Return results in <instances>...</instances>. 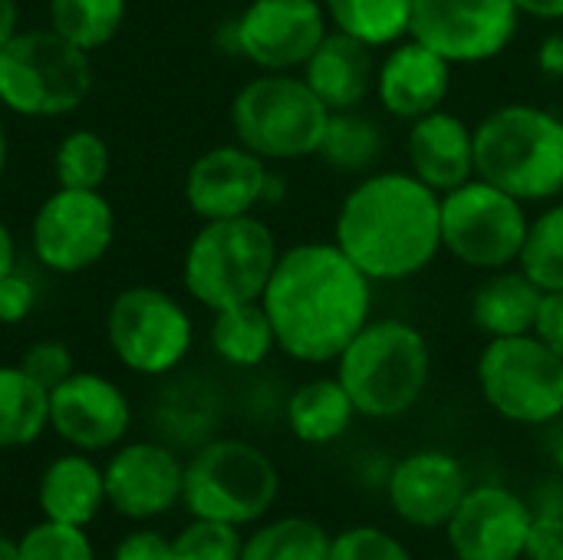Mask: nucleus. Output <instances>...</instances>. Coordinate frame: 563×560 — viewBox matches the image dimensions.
Here are the masks:
<instances>
[{"label": "nucleus", "mask_w": 563, "mask_h": 560, "mask_svg": "<svg viewBox=\"0 0 563 560\" xmlns=\"http://www.w3.org/2000/svg\"><path fill=\"white\" fill-rule=\"evenodd\" d=\"M277 350L297 363L323 366L373 320V281L336 241H300L280 251L261 297Z\"/></svg>", "instance_id": "1"}, {"label": "nucleus", "mask_w": 563, "mask_h": 560, "mask_svg": "<svg viewBox=\"0 0 563 560\" xmlns=\"http://www.w3.org/2000/svg\"><path fill=\"white\" fill-rule=\"evenodd\" d=\"M333 241L373 284L412 281L442 254V195L412 172H369L343 195Z\"/></svg>", "instance_id": "2"}, {"label": "nucleus", "mask_w": 563, "mask_h": 560, "mask_svg": "<svg viewBox=\"0 0 563 560\" xmlns=\"http://www.w3.org/2000/svg\"><path fill=\"white\" fill-rule=\"evenodd\" d=\"M475 175L525 205L563 198V116L534 102L495 106L475 125Z\"/></svg>", "instance_id": "3"}, {"label": "nucleus", "mask_w": 563, "mask_h": 560, "mask_svg": "<svg viewBox=\"0 0 563 560\" xmlns=\"http://www.w3.org/2000/svg\"><path fill=\"white\" fill-rule=\"evenodd\" d=\"M336 380L366 419H399L426 396L432 350L419 327L399 317H373L336 356Z\"/></svg>", "instance_id": "4"}, {"label": "nucleus", "mask_w": 563, "mask_h": 560, "mask_svg": "<svg viewBox=\"0 0 563 560\" xmlns=\"http://www.w3.org/2000/svg\"><path fill=\"white\" fill-rule=\"evenodd\" d=\"M277 257V234L257 215L201 221L181 257V284L211 314L251 304L264 297Z\"/></svg>", "instance_id": "5"}, {"label": "nucleus", "mask_w": 563, "mask_h": 560, "mask_svg": "<svg viewBox=\"0 0 563 560\" xmlns=\"http://www.w3.org/2000/svg\"><path fill=\"white\" fill-rule=\"evenodd\" d=\"M330 109L300 73H257L231 99L234 142L264 162L317 155Z\"/></svg>", "instance_id": "6"}, {"label": "nucleus", "mask_w": 563, "mask_h": 560, "mask_svg": "<svg viewBox=\"0 0 563 560\" xmlns=\"http://www.w3.org/2000/svg\"><path fill=\"white\" fill-rule=\"evenodd\" d=\"M92 89L89 53L49 26L20 30L0 50V106L23 119H63Z\"/></svg>", "instance_id": "7"}, {"label": "nucleus", "mask_w": 563, "mask_h": 560, "mask_svg": "<svg viewBox=\"0 0 563 560\" xmlns=\"http://www.w3.org/2000/svg\"><path fill=\"white\" fill-rule=\"evenodd\" d=\"M277 492L280 475L267 452L244 439H214L185 465L181 505L191 518L244 528L274 508Z\"/></svg>", "instance_id": "8"}, {"label": "nucleus", "mask_w": 563, "mask_h": 560, "mask_svg": "<svg viewBox=\"0 0 563 560\" xmlns=\"http://www.w3.org/2000/svg\"><path fill=\"white\" fill-rule=\"evenodd\" d=\"M475 380L482 399L515 426H551L563 416V360L538 333L488 340Z\"/></svg>", "instance_id": "9"}, {"label": "nucleus", "mask_w": 563, "mask_h": 560, "mask_svg": "<svg viewBox=\"0 0 563 560\" xmlns=\"http://www.w3.org/2000/svg\"><path fill=\"white\" fill-rule=\"evenodd\" d=\"M528 224V205L478 175L442 195V251L472 271L515 267Z\"/></svg>", "instance_id": "10"}, {"label": "nucleus", "mask_w": 563, "mask_h": 560, "mask_svg": "<svg viewBox=\"0 0 563 560\" xmlns=\"http://www.w3.org/2000/svg\"><path fill=\"white\" fill-rule=\"evenodd\" d=\"M106 340L129 373L165 376L188 360L195 323L178 297L152 284H135L112 297Z\"/></svg>", "instance_id": "11"}, {"label": "nucleus", "mask_w": 563, "mask_h": 560, "mask_svg": "<svg viewBox=\"0 0 563 560\" xmlns=\"http://www.w3.org/2000/svg\"><path fill=\"white\" fill-rule=\"evenodd\" d=\"M115 241V211L102 188H56L30 221V248L49 274H82L96 267Z\"/></svg>", "instance_id": "12"}, {"label": "nucleus", "mask_w": 563, "mask_h": 560, "mask_svg": "<svg viewBox=\"0 0 563 560\" xmlns=\"http://www.w3.org/2000/svg\"><path fill=\"white\" fill-rule=\"evenodd\" d=\"M327 33L323 0H251L224 26L231 53L261 73H300Z\"/></svg>", "instance_id": "13"}, {"label": "nucleus", "mask_w": 563, "mask_h": 560, "mask_svg": "<svg viewBox=\"0 0 563 560\" xmlns=\"http://www.w3.org/2000/svg\"><path fill=\"white\" fill-rule=\"evenodd\" d=\"M515 0H412L409 36L432 46L452 66L498 59L518 36Z\"/></svg>", "instance_id": "14"}, {"label": "nucleus", "mask_w": 563, "mask_h": 560, "mask_svg": "<svg viewBox=\"0 0 563 560\" xmlns=\"http://www.w3.org/2000/svg\"><path fill=\"white\" fill-rule=\"evenodd\" d=\"M129 396L102 373L76 370L49 389V429L76 452L115 449L129 436Z\"/></svg>", "instance_id": "15"}, {"label": "nucleus", "mask_w": 563, "mask_h": 560, "mask_svg": "<svg viewBox=\"0 0 563 560\" xmlns=\"http://www.w3.org/2000/svg\"><path fill=\"white\" fill-rule=\"evenodd\" d=\"M531 505L505 485H475L445 525L455 560H521Z\"/></svg>", "instance_id": "16"}, {"label": "nucleus", "mask_w": 563, "mask_h": 560, "mask_svg": "<svg viewBox=\"0 0 563 560\" xmlns=\"http://www.w3.org/2000/svg\"><path fill=\"white\" fill-rule=\"evenodd\" d=\"M271 162L244 149L241 142L214 145L201 152L185 172V201L198 221L254 215L264 205Z\"/></svg>", "instance_id": "17"}, {"label": "nucleus", "mask_w": 563, "mask_h": 560, "mask_svg": "<svg viewBox=\"0 0 563 560\" xmlns=\"http://www.w3.org/2000/svg\"><path fill=\"white\" fill-rule=\"evenodd\" d=\"M106 505L132 521L168 515L181 502L185 465L158 442H125L102 469Z\"/></svg>", "instance_id": "18"}, {"label": "nucleus", "mask_w": 563, "mask_h": 560, "mask_svg": "<svg viewBox=\"0 0 563 560\" xmlns=\"http://www.w3.org/2000/svg\"><path fill=\"white\" fill-rule=\"evenodd\" d=\"M468 492L465 469L442 449H422L389 469L386 495L393 512L422 531L445 528Z\"/></svg>", "instance_id": "19"}, {"label": "nucleus", "mask_w": 563, "mask_h": 560, "mask_svg": "<svg viewBox=\"0 0 563 560\" xmlns=\"http://www.w3.org/2000/svg\"><path fill=\"white\" fill-rule=\"evenodd\" d=\"M455 66L416 36L386 46L376 66V99L386 116L416 122L445 106Z\"/></svg>", "instance_id": "20"}, {"label": "nucleus", "mask_w": 563, "mask_h": 560, "mask_svg": "<svg viewBox=\"0 0 563 560\" xmlns=\"http://www.w3.org/2000/svg\"><path fill=\"white\" fill-rule=\"evenodd\" d=\"M406 162L422 185L445 195L475 178V129L442 106L409 122Z\"/></svg>", "instance_id": "21"}, {"label": "nucleus", "mask_w": 563, "mask_h": 560, "mask_svg": "<svg viewBox=\"0 0 563 560\" xmlns=\"http://www.w3.org/2000/svg\"><path fill=\"white\" fill-rule=\"evenodd\" d=\"M376 66L379 59L373 46L330 26V33L320 40L313 56L303 63L300 76L330 112H340V109H360L369 99L376 86Z\"/></svg>", "instance_id": "22"}, {"label": "nucleus", "mask_w": 563, "mask_h": 560, "mask_svg": "<svg viewBox=\"0 0 563 560\" xmlns=\"http://www.w3.org/2000/svg\"><path fill=\"white\" fill-rule=\"evenodd\" d=\"M544 290L515 264L485 274L468 300V320L485 340L534 333Z\"/></svg>", "instance_id": "23"}, {"label": "nucleus", "mask_w": 563, "mask_h": 560, "mask_svg": "<svg viewBox=\"0 0 563 560\" xmlns=\"http://www.w3.org/2000/svg\"><path fill=\"white\" fill-rule=\"evenodd\" d=\"M36 502L46 521L86 528L106 505V475L89 452H69L53 459L36 485Z\"/></svg>", "instance_id": "24"}, {"label": "nucleus", "mask_w": 563, "mask_h": 560, "mask_svg": "<svg viewBox=\"0 0 563 560\" xmlns=\"http://www.w3.org/2000/svg\"><path fill=\"white\" fill-rule=\"evenodd\" d=\"M356 406L336 376H317L287 399V426L303 446H330L343 439L356 419Z\"/></svg>", "instance_id": "25"}, {"label": "nucleus", "mask_w": 563, "mask_h": 560, "mask_svg": "<svg viewBox=\"0 0 563 560\" xmlns=\"http://www.w3.org/2000/svg\"><path fill=\"white\" fill-rule=\"evenodd\" d=\"M208 340L214 356L238 370H254L277 350V337L261 300L214 310Z\"/></svg>", "instance_id": "26"}, {"label": "nucleus", "mask_w": 563, "mask_h": 560, "mask_svg": "<svg viewBox=\"0 0 563 560\" xmlns=\"http://www.w3.org/2000/svg\"><path fill=\"white\" fill-rule=\"evenodd\" d=\"M49 429V393L20 363H0V452L26 449Z\"/></svg>", "instance_id": "27"}, {"label": "nucleus", "mask_w": 563, "mask_h": 560, "mask_svg": "<svg viewBox=\"0 0 563 560\" xmlns=\"http://www.w3.org/2000/svg\"><path fill=\"white\" fill-rule=\"evenodd\" d=\"M323 10L333 30L373 50L406 40L412 26V0H323Z\"/></svg>", "instance_id": "28"}, {"label": "nucleus", "mask_w": 563, "mask_h": 560, "mask_svg": "<svg viewBox=\"0 0 563 560\" xmlns=\"http://www.w3.org/2000/svg\"><path fill=\"white\" fill-rule=\"evenodd\" d=\"M383 149H386L383 129L369 116H363L360 109H340L330 112L327 119V132L317 149V158H323L330 168L343 175H369Z\"/></svg>", "instance_id": "29"}, {"label": "nucleus", "mask_w": 563, "mask_h": 560, "mask_svg": "<svg viewBox=\"0 0 563 560\" xmlns=\"http://www.w3.org/2000/svg\"><path fill=\"white\" fill-rule=\"evenodd\" d=\"M129 13V0H49V30L73 46L96 53L115 40Z\"/></svg>", "instance_id": "30"}, {"label": "nucleus", "mask_w": 563, "mask_h": 560, "mask_svg": "<svg viewBox=\"0 0 563 560\" xmlns=\"http://www.w3.org/2000/svg\"><path fill=\"white\" fill-rule=\"evenodd\" d=\"M333 535L313 518H277L257 528L247 541L241 560H330Z\"/></svg>", "instance_id": "31"}, {"label": "nucleus", "mask_w": 563, "mask_h": 560, "mask_svg": "<svg viewBox=\"0 0 563 560\" xmlns=\"http://www.w3.org/2000/svg\"><path fill=\"white\" fill-rule=\"evenodd\" d=\"M518 267L544 290H563V198L551 201L528 224Z\"/></svg>", "instance_id": "32"}, {"label": "nucleus", "mask_w": 563, "mask_h": 560, "mask_svg": "<svg viewBox=\"0 0 563 560\" xmlns=\"http://www.w3.org/2000/svg\"><path fill=\"white\" fill-rule=\"evenodd\" d=\"M112 168L109 142L96 129H73L53 152V175L63 188H102Z\"/></svg>", "instance_id": "33"}, {"label": "nucleus", "mask_w": 563, "mask_h": 560, "mask_svg": "<svg viewBox=\"0 0 563 560\" xmlns=\"http://www.w3.org/2000/svg\"><path fill=\"white\" fill-rule=\"evenodd\" d=\"M241 528L208 518H191L172 538V560H241Z\"/></svg>", "instance_id": "34"}, {"label": "nucleus", "mask_w": 563, "mask_h": 560, "mask_svg": "<svg viewBox=\"0 0 563 560\" xmlns=\"http://www.w3.org/2000/svg\"><path fill=\"white\" fill-rule=\"evenodd\" d=\"M16 560H96L86 528L40 521L16 541Z\"/></svg>", "instance_id": "35"}, {"label": "nucleus", "mask_w": 563, "mask_h": 560, "mask_svg": "<svg viewBox=\"0 0 563 560\" xmlns=\"http://www.w3.org/2000/svg\"><path fill=\"white\" fill-rule=\"evenodd\" d=\"M330 560H412V554L389 531L373 525H356L333 538Z\"/></svg>", "instance_id": "36"}, {"label": "nucleus", "mask_w": 563, "mask_h": 560, "mask_svg": "<svg viewBox=\"0 0 563 560\" xmlns=\"http://www.w3.org/2000/svg\"><path fill=\"white\" fill-rule=\"evenodd\" d=\"M20 366L30 380H36L46 393L56 389L63 380H69L76 373V360H73V350L69 343L56 340V337H46V340H33L23 356H20Z\"/></svg>", "instance_id": "37"}, {"label": "nucleus", "mask_w": 563, "mask_h": 560, "mask_svg": "<svg viewBox=\"0 0 563 560\" xmlns=\"http://www.w3.org/2000/svg\"><path fill=\"white\" fill-rule=\"evenodd\" d=\"M36 284L20 274V271H10L7 277H0V323L3 327H16L23 323L33 310H36Z\"/></svg>", "instance_id": "38"}, {"label": "nucleus", "mask_w": 563, "mask_h": 560, "mask_svg": "<svg viewBox=\"0 0 563 560\" xmlns=\"http://www.w3.org/2000/svg\"><path fill=\"white\" fill-rule=\"evenodd\" d=\"M525 560H563V515L534 512L525 541Z\"/></svg>", "instance_id": "39"}, {"label": "nucleus", "mask_w": 563, "mask_h": 560, "mask_svg": "<svg viewBox=\"0 0 563 560\" xmlns=\"http://www.w3.org/2000/svg\"><path fill=\"white\" fill-rule=\"evenodd\" d=\"M112 560H172V538H165L162 531H152V528L129 531L115 545Z\"/></svg>", "instance_id": "40"}, {"label": "nucleus", "mask_w": 563, "mask_h": 560, "mask_svg": "<svg viewBox=\"0 0 563 560\" xmlns=\"http://www.w3.org/2000/svg\"><path fill=\"white\" fill-rule=\"evenodd\" d=\"M534 333L563 360V290L544 294V304H541Z\"/></svg>", "instance_id": "41"}, {"label": "nucleus", "mask_w": 563, "mask_h": 560, "mask_svg": "<svg viewBox=\"0 0 563 560\" xmlns=\"http://www.w3.org/2000/svg\"><path fill=\"white\" fill-rule=\"evenodd\" d=\"M534 63L541 69V76L548 79H563V30H551L534 53Z\"/></svg>", "instance_id": "42"}, {"label": "nucleus", "mask_w": 563, "mask_h": 560, "mask_svg": "<svg viewBox=\"0 0 563 560\" xmlns=\"http://www.w3.org/2000/svg\"><path fill=\"white\" fill-rule=\"evenodd\" d=\"M521 17L541 20V23H561L563 20V0H515Z\"/></svg>", "instance_id": "43"}, {"label": "nucleus", "mask_w": 563, "mask_h": 560, "mask_svg": "<svg viewBox=\"0 0 563 560\" xmlns=\"http://www.w3.org/2000/svg\"><path fill=\"white\" fill-rule=\"evenodd\" d=\"M531 512L563 515V475L561 479H548V482L534 492V508H531Z\"/></svg>", "instance_id": "44"}, {"label": "nucleus", "mask_w": 563, "mask_h": 560, "mask_svg": "<svg viewBox=\"0 0 563 560\" xmlns=\"http://www.w3.org/2000/svg\"><path fill=\"white\" fill-rule=\"evenodd\" d=\"M20 33V7L16 0H0V50Z\"/></svg>", "instance_id": "45"}, {"label": "nucleus", "mask_w": 563, "mask_h": 560, "mask_svg": "<svg viewBox=\"0 0 563 560\" xmlns=\"http://www.w3.org/2000/svg\"><path fill=\"white\" fill-rule=\"evenodd\" d=\"M10 271H16V241L13 231L0 221V277H7Z\"/></svg>", "instance_id": "46"}, {"label": "nucleus", "mask_w": 563, "mask_h": 560, "mask_svg": "<svg viewBox=\"0 0 563 560\" xmlns=\"http://www.w3.org/2000/svg\"><path fill=\"white\" fill-rule=\"evenodd\" d=\"M554 429H551V436H548V455H551V462H554V469L563 475V416L558 422H551Z\"/></svg>", "instance_id": "47"}, {"label": "nucleus", "mask_w": 563, "mask_h": 560, "mask_svg": "<svg viewBox=\"0 0 563 560\" xmlns=\"http://www.w3.org/2000/svg\"><path fill=\"white\" fill-rule=\"evenodd\" d=\"M7 162H10V139H7V125H3V119H0V178H3V172H7Z\"/></svg>", "instance_id": "48"}, {"label": "nucleus", "mask_w": 563, "mask_h": 560, "mask_svg": "<svg viewBox=\"0 0 563 560\" xmlns=\"http://www.w3.org/2000/svg\"><path fill=\"white\" fill-rule=\"evenodd\" d=\"M0 560H16V541L0 531Z\"/></svg>", "instance_id": "49"}]
</instances>
